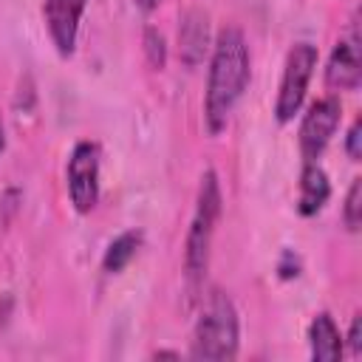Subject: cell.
<instances>
[{
    "mask_svg": "<svg viewBox=\"0 0 362 362\" xmlns=\"http://www.w3.org/2000/svg\"><path fill=\"white\" fill-rule=\"evenodd\" d=\"M252 79V54L238 25H223L209 48L206 90H204V124L209 136H221L243 99Z\"/></svg>",
    "mask_w": 362,
    "mask_h": 362,
    "instance_id": "6da1fadb",
    "label": "cell"
},
{
    "mask_svg": "<svg viewBox=\"0 0 362 362\" xmlns=\"http://www.w3.org/2000/svg\"><path fill=\"white\" fill-rule=\"evenodd\" d=\"M221 212H223V195H221L218 173L206 170L201 175V181H198L195 209H192V218H189V226H187V238H184V286H187L189 297H195L201 291V286H204Z\"/></svg>",
    "mask_w": 362,
    "mask_h": 362,
    "instance_id": "7a4b0ae2",
    "label": "cell"
},
{
    "mask_svg": "<svg viewBox=\"0 0 362 362\" xmlns=\"http://www.w3.org/2000/svg\"><path fill=\"white\" fill-rule=\"evenodd\" d=\"M240 342V322L232 297L223 288H209L201 300V314L192 328L189 339V359H209L226 362L238 356Z\"/></svg>",
    "mask_w": 362,
    "mask_h": 362,
    "instance_id": "3957f363",
    "label": "cell"
},
{
    "mask_svg": "<svg viewBox=\"0 0 362 362\" xmlns=\"http://www.w3.org/2000/svg\"><path fill=\"white\" fill-rule=\"evenodd\" d=\"M320 51L314 42H294L283 59V74H280V85H277V96H274V119L277 124H288L294 122V116L300 113L305 93H308V82L314 76Z\"/></svg>",
    "mask_w": 362,
    "mask_h": 362,
    "instance_id": "277c9868",
    "label": "cell"
},
{
    "mask_svg": "<svg viewBox=\"0 0 362 362\" xmlns=\"http://www.w3.org/2000/svg\"><path fill=\"white\" fill-rule=\"evenodd\" d=\"M99 170H102V150L96 141H76L68 164H65V187L71 206L79 215H88L99 204Z\"/></svg>",
    "mask_w": 362,
    "mask_h": 362,
    "instance_id": "5b68a950",
    "label": "cell"
},
{
    "mask_svg": "<svg viewBox=\"0 0 362 362\" xmlns=\"http://www.w3.org/2000/svg\"><path fill=\"white\" fill-rule=\"evenodd\" d=\"M339 119H342V105L337 96H322L305 107L300 119V130H297L303 161H320V156L325 153V147L331 144L339 127Z\"/></svg>",
    "mask_w": 362,
    "mask_h": 362,
    "instance_id": "8992f818",
    "label": "cell"
},
{
    "mask_svg": "<svg viewBox=\"0 0 362 362\" xmlns=\"http://www.w3.org/2000/svg\"><path fill=\"white\" fill-rule=\"evenodd\" d=\"M85 6L88 0H45L42 3V20H45L48 37L59 57H71L76 51V37H79Z\"/></svg>",
    "mask_w": 362,
    "mask_h": 362,
    "instance_id": "52a82bcc",
    "label": "cell"
},
{
    "mask_svg": "<svg viewBox=\"0 0 362 362\" xmlns=\"http://www.w3.org/2000/svg\"><path fill=\"white\" fill-rule=\"evenodd\" d=\"M362 82V57H359V34L356 23H351L348 37H342L328 62H325V85L331 90H356Z\"/></svg>",
    "mask_w": 362,
    "mask_h": 362,
    "instance_id": "ba28073f",
    "label": "cell"
},
{
    "mask_svg": "<svg viewBox=\"0 0 362 362\" xmlns=\"http://www.w3.org/2000/svg\"><path fill=\"white\" fill-rule=\"evenodd\" d=\"M209 17L201 8H187L178 23V59L187 68H198L209 54Z\"/></svg>",
    "mask_w": 362,
    "mask_h": 362,
    "instance_id": "9c48e42d",
    "label": "cell"
},
{
    "mask_svg": "<svg viewBox=\"0 0 362 362\" xmlns=\"http://www.w3.org/2000/svg\"><path fill=\"white\" fill-rule=\"evenodd\" d=\"M331 198V181L328 173L320 167V161H303L300 170V189H297V212L303 218H314L322 212V206Z\"/></svg>",
    "mask_w": 362,
    "mask_h": 362,
    "instance_id": "30bf717a",
    "label": "cell"
},
{
    "mask_svg": "<svg viewBox=\"0 0 362 362\" xmlns=\"http://www.w3.org/2000/svg\"><path fill=\"white\" fill-rule=\"evenodd\" d=\"M308 348H311V359L317 362H337L345 354V342L342 334L334 322V317L328 311H317L308 322Z\"/></svg>",
    "mask_w": 362,
    "mask_h": 362,
    "instance_id": "8fae6325",
    "label": "cell"
},
{
    "mask_svg": "<svg viewBox=\"0 0 362 362\" xmlns=\"http://www.w3.org/2000/svg\"><path fill=\"white\" fill-rule=\"evenodd\" d=\"M141 243H144L141 229H127V232L116 235V238L107 243L105 255H102V272H105V274H119V272H124V269L130 266V260L139 255Z\"/></svg>",
    "mask_w": 362,
    "mask_h": 362,
    "instance_id": "7c38bea8",
    "label": "cell"
},
{
    "mask_svg": "<svg viewBox=\"0 0 362 362\" xmlns=\"http://www.w3.org/2000/svg\"><path fill=\"white\" fill-rule=\"evenodd\" d=\"M141 48H144V57H147V65L153 71H161L167 65V40L158 28L147 25L144 34H141Z\"/></svg>",
    "mask_w": 362,
    "mask_h": 362,
    "instance_id": "4fadbf2b",
    "label": "cell"
},
{
    "mask_svg": "<svg viewBox=\"0 0 362 362\" xmlns=\"http://www.w3.org/2000/svg\"><path fill=\"white\" fill-rule=\"evenodd\" d=\"M342 223H345L348 232H359V223H362V178H354L348 192H345Z\"/></svg>",
    "mask_w": 362,
    "mask_h": 362,
    "instance_id": "5bb4252c",
    "label": "cell"
},
{
    "mask_svg": "<svg viewBox=\"0 0 362 362\" xmlns=\"http://www.w3.org/2000/svg\"><path fill=\"white\" fill-rule=\"evenodd\" d=\"M345 153H348L351 161H359L362 158V122L359 119H354L351 127H348V133H345Z\"/></svg>",
    "mask_w": 362,
    "mask_h": 362,
    "instance_id": "9a60e30c",
    "label": "cell"
},
{
    "mask_svg": "<svg viewBox=\"0 0 362 362\" xmlns=\"http://www.w3.org/2000/svg\"><path fill=\"white\" fill-rule=\"evenodd\" d=\"M342 342L348 345V351H351L354 356H359V354H362V320H359V314L351 320L348 337H342Z\"/></svg>",
    "mask_w": 362,
    "mask_h": 362,
    "instance_id": "2e32d148",
    "label": "cell"
},
{
    "mask_svg": "<svg viewBox=\"0 0 362 362\" xmlns=\"http://www.w3.org/2000/svg\"><path fill=\"white\" fill-rule=\"evenodd\" d=\"M161 3H164V0H136V8L144 11V14H150V11H156Z\"/></svg>",
    "mask_w": 362,
    "mask_h": 362,
    "instance_id": "e0dca14e",
    "label": "cell"
},
{
    "mask_svg": "<svg viewBox=\"0 0 362 362\" xmlns=\"http://www.w3.org/2000/svg\"><path fill=\"white\" fill-rule=\"evenodd\" d=\"M164 356H170V359H181L178 351H156V354H153V359H164Z\"/></svg>",
    "mask_w": 362,
    "mask_h": 362,
    "instance_id": "ac0fdd59",
    "label": "cell"
},
{
    "mask_svg": "<svg viewBox=\"0 0 362 362\" xmlns=\"http://www.w3.org/2000/svg\"><path fill=\"white\" fill-rule=\"evenodd\" d=\"M3 147H6V127H3V122H0V153H3Z\"/></svg>",
    "mask_w": 362,
    "mask_h": 362,
    "instance_id": "d6986e66",
    "label": "cell"
}]
</instances>
